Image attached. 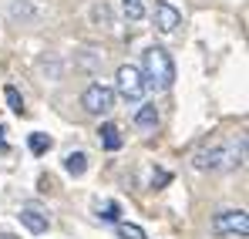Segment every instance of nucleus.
<instances>
[{
	"label": "nucleus",
	"instance_id": "17",
	"mask_svg": "<svg viewBox=\"0 0 249 239\" xmlns=\"http://www.w3.org/2000/svg\"><path fill=\"white\" fill-rule=\"evenodd\" d=\"M168 179H172V175H168V172H155V175H152V185H155V189H159V185H165Z\"/></svg>",
	"mask_w": 249,
	"mask_h": 239
},
{
	"label": "nucleus",
	"instance_id": "14",
	"mask_svg": "<svg viewBox=\"0 0 249 239\" xmlns=\"http://www.w3.org/2000/svg\"><path fill=\"white\" fill-rule=\"evenodd\" d=\"M118 236L122 239H145V229L135 222H118Z\"/></svg>",
	"mask_w": 249,
	"mask_h": 239
},
{
	"label": "nucleus",
	"instance_id": "5",
	"mask_svg": "<svg viewBox=\"0 0 249 239\" xmlns=\"http://www.w3.org/2000/svg\"><path fill=\"white\" fill-rule=\"evenodd\" d=\"M212 233L215 236H239L246 239L249 233V219L243 209H226V212H219L215 219H212Z\"/></svg>",
	"mask_w": 249,
	"mask_h": 239
},
{
	"label": "nucleus",
	"instance_id": "10",
	"mask_svg": "<svg viewBox=\"0 0 249 239\" xmlns=\"http://www.w3.org/2000/svg\"><path fill=\"white\" fill-rule=\"evenodd\" d=\"M64 172L74 175V179H81L84 172H88V155L84 152H68L64 155Z\"/></svg>",
	"mask_w": 249,
	"mask_h": 239
},
{
	"label": "nucleus",
	"instance_id": "1",
	"mask_svg": "<svg viewBox=\"0 0 249 239\" xmlns=\"http://www.w3.org/2000/svg\"><path fill=\"white\" fill-rule=\"evenodd\" d=\"M142 78H145V88H152V91H168L175 84V61L165 47H148L145 51Z\"/></svg>",
	"mask_w": 249,
	"mask_h": 239
},
{
	"label": "nucleus",
	"instance_id": "16",
	"mask_svg": "<svg viewBox=\"0 0 249 239\" xmlns=\"http://www.w3.org/2000/svg\"><path fill=\"white\" fill-rule=\"evenodd\" d=\"M10 14H14L17 20H20V17H27V20H34V17H37V10H34L31 3H24V0H17V3L10 7Z\"/></svg>",
	"mask_w": 249,
	"mask_h": 239
},
{
	"label": "nucleus",
	"instance_id": "19",
	"mask_svg": "<svg viewBox=\"0 0 249 239\" xmlns=\"http://www.w3.org/2000/svg\"><path fill=\"white\" fill-rule=\"evenodd\" d=\"M0 239H17V236H10V233H0Z\"/></svg>",
	"mask_w": 249,
	"mask_h": 239
},
{
	"label": "nucleus",
	"instance_id": "9",
	"mask_svg": "<svg viewBox=\"0 0 249 239\" xmlns=\"http://www.w3.org/2000/svg\"><path fill=\"white\" fill-rule=\"evenodd\" d=\"M135 125H138L142 131H155V128H159V108H155V105H142V108L135 111Z\"/></svg>",
	"mask_w": 249,
	"mask_h": 239
},
{
	"label": "nucleus",
	"instance_id": "7",
	"mask_svg": "<svg viewBox=\"0 0 249 239\" xmlns=\"http://www.w3.org/2000/svg\"><path fill=\"white\" fill-rule=\"evenodd\" d=\"M17 219H20V226H24L27 233H34V236L47 233V226H51V222H47V216L37 212V209H20V216H17Z\"/></svg>",
	"mask_w": 249,
	"mask_h": 239
},
{
	"label": "nucleus",
	"instance_id": "18",
	"mask_svg": "<svg viewBox=\"0 0 249 239\" xmlns=\"http://www.w3.org/2000/svg\"><path fill=\"white\" fill-rule=\"evenodd\" d=\"M0 152H7V128L0 125Z\"/></svg>",
	"mask_w": 249,
	"mask_h": 239
},
{
	"label": "nucleus",
	"instance_id": "6",
	"mask_svg": "<svg viewBox=\"0 0 249 239\" xmlns=\"http://www.w3.org/2000/svg\"><path fill=\"white\" fill-rule=\"evenodd\" d=\"M155 27H159V34H165V37L182 27V14H178L168 0H159V3H155Z\"/></svg>",
	"mask_w": 249,
	"mask_h": 239
},
{
	"label": "nucleus",
	"instance_id": "15",
	"mask_svg": "<svg viewBox=\"0 0 249 239\" xmlns=\"http://www.w3.org/2000/svg\"><path fill=\"white\" fill-rule=\"evenodd\" d=\"M98 219L118 222V202H101V205H98Z\"/></svg>",
	"mask_w": 249,
	"mask_h": 239
},
{
	"label": "nucleus",
	"instance_id": "13",
	"mask_svg": "<svg viewBox=\"0 0 249 239\" xmlns=\"http://www.w3.org/2000/svg\"><path fill=\"white\" fill-rule=\"evenodd\" d=\"M3 98H7V105H10V111H14V115H24V98H20V91H17L14 84H7V88H3Z\"/></svg>",
	"mask_w": 249,
	"mask_h": 239
},
{
	"label": "nucleus",
	"instance_id": "4",
	"mask_svg": "<svg viewBox=\"0 0 249 239\" xmlns=\"http://www.w3.org/2000/svg\"><path fill=\"white\" fill-rule=\"evenodd\" d=\"M81 108L88 115H108V111L115 108V91H111L108 84H101V81L88 84L84 94H81Z\"/></svg>",
	"mask_w": 249,
	"mask_h": 239
},
{
	"label": "nucleus",
	"instance_id": "8",
	"mask_svg": "<svg viewBox=\"0 0 249 239\" xmlns=\"http://www.w3.org/2000/svg\"><path fill=\"white\" fill-rule=\"evenodd\" d=\"M98 142L108 148V152H118L124 145V138H122V131H118V125H111V121H105L101 128H98Z\"/></svg>",
	"mask_w": 249,
	"mask_h": 239
},
{
	"label": "nucleus",
	"instance_id": "11",
	"mask_svg": "<svg viewBox=\"0 0 249 239\" xmlns=\"http://www.w3.org/2000/svg\"><path fill=\"white\" fill-rule=\"evenodd\" d=\"M122 14H124V20L138 24L145 17V0H122Z\"/></svg>",
	"mask_w": 249,
	"mask_h": 239
},
{
	"label": "nucleus",
	"instance_id": "12",
	"mask_svg": "<svg viewBox=\"0 0 249 239\" xmlns=\"http://www.w3.org/2000/svg\"><path fill=\"white\" fill-rule=\"evenodd\" d=\"M27 145H31V152H34V155H47L54 142H51V135H44V131H34V135L27 138Z\"/></svg>",
	"mask_w": 249,
	"mask_h": 239
},
{
	"label": "nucleus",
	"instance_id": "2",
	"mask_svg": "<svg viewBox=\"0 0 249 239\" xmlns=\"http://www.w3.org/2000/svg\"><path fill=\"white\" fill-rule=\"evenodd\" d=\"M246 159V145L236 148H226V145H215V148H206L196 155V168L199 172H219V168H232V165H243Z\"/></svg>",
	"mask_w": 249,
	"mask_h": 239
},
{
	"label": "nucleus",
	"instance_id": "3",
	"mask_svg": "<svg viewBox=\"0 0 249 239\" xmlns=\"http://www.w3.org/2000/svg\"><path fill=\"white\" fill-rule=\"evenodd\" d=\"M115 81H118V94H122L128 105H138L142 98H145V78H142V71L135 68V64H122L118 71H115Z\"/></svg>",
	"mask_w": 249,
	"mask_h": 239
}]
</instances>
